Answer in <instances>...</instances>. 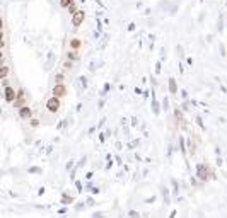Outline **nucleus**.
Here are the masks:
<instances>
[{"instance_id": "obj_1", "label": "nucleus", "mask_w": 227, "mask_h": 218, "mask_svg": "<svg viewBox=\"0 0 227 218\" xmlns=\"http://www.w3.org/2000/svg\"><path fill=\"white\" fill-rule=\"evenodd\" d=\"M196 179L208 181V165L207 164H198V167H196Z\"/></svg>"}, {"instance_id": "obj_2", "label": "nucleus", "mask_w": 227, "mask_h": 218, "mask_svg": "<svg viewBox=\"0 0 227 218\" xmlns=\"http://www.w3.org/2000/svg\"><path fill=\"white\" fill-rule=\"evenodd\" d=\"M46 109H48L50 112H57L58 109H60V99L58 97H50L48 101H46Z\"/></svg>"}, {"instance_id": "obj_3", "label": "nucleus", "mask_w": 227, "mask_h": 218, "mask_svg": "<svg viewBox=\"0 0 227 218\" xmlns=\"http://www.w3.org/2000/svg\"><path fill=\"white\" fill-rule=\"evenodd\" d=\"M12 104H14V107H17V109L22 107L24 104H26V97H24V90H22V89L16 92V99H14Z\"/></svg>"}, {"instance_id": "obj_4", "label": "nucleus", "mask_w": 227, "mask_h": 218, "mask_svg": "<svg viewBox=\"0 0 227 218\" xmlns=\"http://www.w3.org/2000/svg\"><path fill=\"white\" fill-rule=\"evenodd\" d=\"M3 99H5L7 102H14V99H16V90H14L10 85L3 87Z\"/></svg>"}, {"instance_id": "obj_5", "label": "nucleus", "mask_w": 227, "mask_h": 218, "mask_svg": "<svg viewBox=\"0 0 227 218\" xmlns=\"http://www.w3.org/2000/svg\"><path fill=\"white\" fill-rule=\"evenodd\" d=\"M84 17H86V14L82 10H77L75 14H72V24H74V27H79L84 22Z\"/></svg>"}, {"instance_id": "obj_6", "label": "nucleus", "mask_w": 227, "mask_h": 218, "mask_svg": "<svg viewBox=\"0 0 227 218\" xmlns=\"http://www.w3.org/2000/svg\"><path fill=\"white\" fill-rule=\"evenodd\" d=\"M65 94H67V87H65V83H55V87H53V96L55 97H63Z\"/></svg>"}, {"instance_id": "obj_7", "label": "nucleus", "mask_w": 227, "mask_h": 218, "mask_svg": "<svg viewBox=\"0 0 227 218\" xmlns=\"http://www.w3.org/2000/svg\"><path fill=\"white\" fill-rule=\"evenodd\" d=\"M31 116H32L31 107H27V106L19 107V118H22V119H31Z\"/></svg>"}, {"instance_id": "obj_8", "label": "nucleus", "mask_w": 227, "mask_h": 218, "mask_svg": "<svg viewBox=\"0 0 227 218\" xmlns=\"http://www.w3.org/2000/svg\"><path fill=\"white\" fill-rule=\"evenodd\" d=\"M160 191H162V198H164V203L166 205H171V198H169V189L167 187H160Z\"/></svg>"}, {"instance_id": "obj_9", "label": "nucleus", "mask_w": 227, "mask_h": 218, "mask_svg": "<svg viewBox=\"0 0 227 218\" xmlns=\"http://www.w3.org/2000/svg\"><path fill=\"white\" fill-rule=\"evenodd\" d=\"M62 203H63V205H72V203H74V198L68 196L67 192H62Z\"/></svg>"}, {"instance_id": "obj_10", "label": "nucleus", "mask_w": 227, "mask_h": 218, "mask_svg": "<svg viewBox=\"0 0 227 218\" xmlns=\"http://www.w3.org/2000/svg\"><path fill=\"white\" fill-rule=\"evenodd\" d=\"M80 46H82V41H80V39H77V38H74L70 41V50H77V51H79V48Z\"/></svg>"}, {"instance_id": "obj_11", "label": "nucleus", "mask_w": 227, "mask_h": 218, "mask_svg": "<svg viewBox=\"0 0 227 218\" xmlns=\"http://www.w3.org/2000/svg\"><path fill=\"white\" fill-rule=\"evenodd\" d=\"M67 58L70 61H77V60H79V53H77V50H70V51L67 53Z\"/></svg>"}, {"instance_id": "obj_12", "label": "nucleus", "mask_w": 227, "mask_h": 218, "mask_svg": "<svg viewBox=\"0 0 227 218\" xmlns=\"http://www.w3.org/2000/svg\"><path fill=\"white\" fill-rule=\"evenodd\" d=\"M9 77V67H7V65H2V67H0V80H2V78H7Z\"/></svg>"}, {"instance_id": "obj_13", "label": "nucleus", "mask_w": 227, "mask_h": 218, "mask_svg": "<svg viewBox=\"0 0 227 218\" xmlns=\"http://www.w3.org/2000/svg\"><path fill=\"white\" fill-rule=\"evenodd\" d=\"M169 92L171 94L178 92V85H176V82H174V78H169Z\"/></svg>"}, {"instance_id": "obj_14", "label": "nucleus", "mask_w": 227, "mask_h": 218, "mask_svg": "<svg viewBox=\"0 0 227 218\" xmlns=\"http://www.w3.org/2000/svg\"><path fill=\"white\" fill-rule=\"evenodd\" d=\"M179 150H181V155L186 159V148H185V140L183 138H179Z\"/></svg>"}, {"instance_id": "obj_15", "label": "nucleus", "mask_w": 227, "mask_h": 218, "mask_svg": "<svg viewBox=\"0 0 227 218\" xmlns=\"http://www.w3.org/2000/svg\"><path fill=\"white\" fill-rule=\"evenodd\" d=\"M173 194L174 196L179 194V186H178V181L176 179H173Z\"/></svg>"}, {"instance_id": "obj_16", "label": "nucleus", "mask_w": 227, "mask_h": 218, "mask_svg": "<svg viewBox=\"0 0 227 218\" xmlns=\"http://www.w3.org/2000/svg\"><path fill=\"white\" fill-rule=\"evenodd\" d=\"M67 9H68V12H70V14H75V12H77V3H75V2H72L70 5L67 7Z\"/></svg>"}, {"instance_id": "obj_17", "label": "nucleus", "mask_w": 227, "mask_h": 218, "mask_svg": "<svg viewBox=\"0 0 227 218\" xmlns=\"http://www.w3.org/2000/svg\"><path fill=\"white\" fill-rule=\"evenodd\" d=\"M63 80H65V75H63V73H57V77H55V82H57V83H63Z\"/></svg>"}, {"instance_id": "obj_18", "label": "nucleus", "mask_w": 227, "mask_h": 218, "mask_svg": "<svg viewBox=\"0 0 227 218\" xmlns=\"http://www.w3.org/2000/svg\"><path fill=\"white\" fill-rule=\"evenodd\" d=\"M128 216L130 218H140V213L135 211V210H130V211H128Z\"/></svg>"}, {"instance_id": "obj_19", "label": "nucleus", "mask_w": 227, "mask_h": 218, "mask_svg": "<svg viewBox=\"0 0 227 218\" xmlns=\"http://www.w3.org/2000/svg\"><path fill=\"white\" fill-rule=\"evenodd\" d=\"M152 109H154V114H159V104H157L155 99L152 101Z\"/></svg>"}, {"instance_id": "obj_20", "label": "nucleus", "mask_w": 227, "mask_h": 218, "mask_svg": "<svg viewBox=\"0 0 227 218\" xmlns=\"http://www.w3.org/2000/svg\"><path fill=\"white\" fill-rule=\"evenodd\" d=\"M72 2H75V0H60V5H62V7H65V9H67V7L70 5Z\"/></svg>"}, {"instance_id": "obj_21", "label": "nucleus", "mask_w": 227, "mask_h": 218, "mask_svg": "<svg viewBox=\"0 0 227 218\" xmlns=\"http://www.w3.org/2000/svg\"><path fill=\"white\" fill-rule=\"evenodd\" d=\"M174 116H176V119H178V121H181V118H183L181 109H176V111H174Z\"/></svg>"}, {"instance_id": "obj_22", "label": "nucleus", "mask_w": 227, "mask_h": 218, "mask_svg": "<svg viewBox=\"0 0 227 218\" xmlns=\"http://www.w3.org/2000/svg\"><path fill=\"white\" fill-rule=\"evenodd\" d=\"M29 125H31V128H38L39 121H38V119H31V121H29Z\"/></svg>"}, {"instance_id": "obj_23", "label": "nucleus", "mask_w": 227, "mask_h": 218, "mask_svg": "<svg viewBox=\"0 0 227 218\" xmlns=\"http://www.w3.org/2000/svg\"><path fill=\"white\" fill-rule=\"evenodd\" d=\"M29 172H31V174H39V172H41V169H39V167H29Z\"/></svg>"}, {"instance_id": "obj_24", "label": "nucleus", "mask_w": 227, "mask_h": 218, "mask_svg": "<svg viewBox=\"0 0 227 218\" xmlns=\"http://www.w3.org/2000/svg\"><path fill=\"white\" fill-rule=\"evenodd\" d=\"M89 189H91V192H92V194H99V192H101L99 187H96V186H91Z\"/></svg>"}, {"instance_id": "obj_25", "label": "nucleus", "mask_w": 227, "mask_h": 218, "mask_svg": "<svg viewBox=\"0 0 227 218\" xmlns=\"http://www.w3.org/2000/svg\"><path fill=\"white\" fill-rule=\"evenodd\" d=\"M92 218H106V215H104V213H101V211H96L92 215Z\"/></svg>"}, {"instance_id": "obj_26", "label": "nucleus", "mask_w": 227, "mask_h": 218, "mask_svg": "<svg viewBox=\"0 0 227 218\" xmlns=\"http://www.w3.org/2000/svg\"><path fill=\"white\" fill-rule=\"evenodd\" d=\"M75 208L80 211V210H84V208H86V203H77V206H75Z\"/></svg>"}, {"instance_id": "obj_27", "label": "nucleus", "mask_w": 227, "mask_h": 218, "mask_svg": "<svg viewBox=\"0 0 227 218\" xmlns=\"http://www.w3.org/2000/svg\"><path fill=\"white\" fill-rule=\"evenodd\" d=\"M3 45H5V43H3V32L0 31V50L3 48Z\"/></svg>"}, {"instance_id": "obj_28", "label": "nucleus", "mask_w": 227, "mask_h": 218, "mask_svg": "<svg viewBox=\"0 0 227 218\" xmlns=\"http://www.w3.org/2000/svg\"><path fill=\"white\" fill-rule=\"evenodd\" d=\"M75 187H77V191H79V192L82 191V184H80L79 181H77V182H75Z\"/></svg>"}, {"instance_id": "obj_29", "label": "nucleus", "mask_w": 227, "mask_h": 218, "mask_svg": "<svg viewBox=\"0 0 227 218\" xmlns=\"http://www.w3.org/2000/svg\"><path fill=\"white\" fill-rule=\"evenodd\" d=\"M84 164H86V157L80 159V162H79V165H77V167H84Z\"/></svg>"}, {"instance_id": "obj_30", "label": "nucleus", "mask_w": 227, "mask_h": 218, "mask_svg": "<svg viewBox=\"0 0 227 218\" xmlns=\"http://www.w3.org/2000/svg\"><path fill=\"white\" fill-rule=\"evenodd\" d=\"M86 205H91V206H92V205H94V199H92V198H87Z\"/></svg>"}, {"instance_id": "obj_31", "label": "nucleus", "mask_w": 227, "mask_h": 218, "mask_svg": "<svg viewBox=\"0 0 227 218\" xmlns=\"http://www.w3.org/2000/svg\"><path fill=\"white\" fill-rule=\"evenodd\" d=\"M43 194H45V187H39V189H38V196H43Z\"/></svg>"}, {"instance_id": "obj_32", "label": "nucleus", "mask_w": 227, "mask_h": 218, "mask_svg": "<svg viewBox=\"0 0 227 218\" xmlns=\"http://www.w3.org/2000/svg\"><path fill=\"white\" fill-rule=\"evenodd\" d=\"M9 85V80H7V78H2V87H7Z\"/></svg>"}, {"instance_id": "obj_33", "label": "nucleus", "mask_w": 227, "mask_h": 218, "mask_svg": "<svg viewBox=\"0 0 227 218\" xmlns=\"http://www.w3.org/2000/svg\"><path fill=\"white\" fill-rule=\"evenodd\" d=\"M217 165L222 167V159H220V155H217Z\"/></svg>"}, {"instance_id": "obj_34", "label": "nucleus", "mask_w": 227, "mask_h": 218, "mask_svg": "<svg viewBox=\"0 0 227 218\" xmlns=\"http://www.w3.org/2000/svg\"><path fill=\"white\" fill-rule=\"evenodd\" d=\"M72 167H74V162H72V160H70V162H68V164H67V170H72Z\"/></svg>"}, {"instance_id": "obj_35", "label": "nucleus", "mask_w": 227, "mask_h": 218, "mask_svg": "<svg viewBox=\"0 0 227 218\" xmlns=\"http://www.w3.org/2000/svg\"><path fill=\"white\" fill-rule=\"evenodd\" d=\"M3 65V53H2V50H0V67Z\"/></svg>"}, {"instance_id": "obj_36", "label": "nucleus", "mask_w": 227, "mask_h": 218, "mask_svg": "<svg viewBox=\"0 0 227 218\" xmlns=\"http://www.w3.org/2000/svg\"><path fill=\"white\" fill-rule=\"evenodd\" d=\"M58 213H60V215H65V213H67V208H60V210H58Z\"/></svg>"}, {"instance_id": "obj_37", "label": "nucleus", "mask_w": 227, "mask_h": 218, "mask_svg": "<svg viewBox=\"0 0 227 218\" xmlns=\"http://www.w3.org/2000/svg\"><path fill=\"white\" fill-rule=\"evenodd\" d=\"M176 213H178L176 210H173V211H171V215H169V218H176Z\"/></svg>"}, {"instance_id": "obj_38", "label": "nucleus", "mask_w": 227, "mask_h": 218, "mask_svg": "<svg viewBox=\"0 0 227 218\" xmlns=\"http://www.w3.org/2000/svg\"><path fill=\"white\" fill-rule=\"evenodd\" d=\"M86 179H89V181L92 179V172H87V174H86Z\"/></svg>"}, {"instance_id": "obj_39", "label": "nucleus", "mask_w": 227, "mask_h": 218, "mask_svg": "<svg viewBox=\"0 0 227 218\" xmlns=\"http://www.w3.org/2000/svg\"><path fill=\"white\" fill-rule=\"evenodd\" d=\"M154 201H155V196H152V198L147 199V203H154Z\"/></svg>"}, {"instance_id": "obj_40", "label": "nucleus", "mask_w": 227, "mask_h": 218, "mask_svg": "<svg viewBox=\"0 0 227 218\" xmlns=\"http://www.w3.org/2000/svg\"><path fill=\"white\" fill-rule=\"evenodd\" d=\"M2 27H3V22H2V19H0V31H2Z\"/></svg>"}]
</instances>
